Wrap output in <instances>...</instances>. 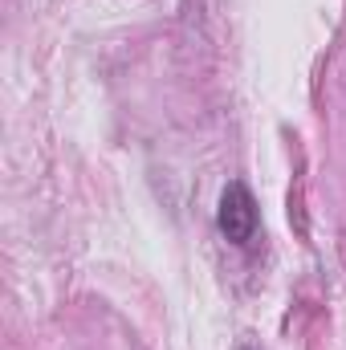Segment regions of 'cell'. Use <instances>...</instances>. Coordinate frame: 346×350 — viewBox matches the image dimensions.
<instances>
[{
	"instance_id": "cell-1",
	"label": "cell",
	"mask_w": 346,
	"mask_h": 350,
	"mask_svg": "<svg viewBox=\"0 0 346 350\" xmlns=\"http://www.w3.org/2000/svg\"><path fill=\"white\" fill-rule=\"evenodd\" d=\"M216 228H220V237H224L228 245H237V249L253 245V237H257V228H261V212H257V200H253L249 183L232 179V183L220 191Z\"/></svg>"
},
{
	"instance_id": "cell-2",
	"label": "cell",
	"mask_w": 346,
	"mask_h": 350,
	"mask_svg": "<svg viewBox=\"0 0 346 350\" xmlns=\"http://www.w3.org/2000/svg\"><path fill=\"white\" fill-rule=\"evenodd\" d=\"M237 350H253V347H237Z\"/></svg>"
}]
</instances>
